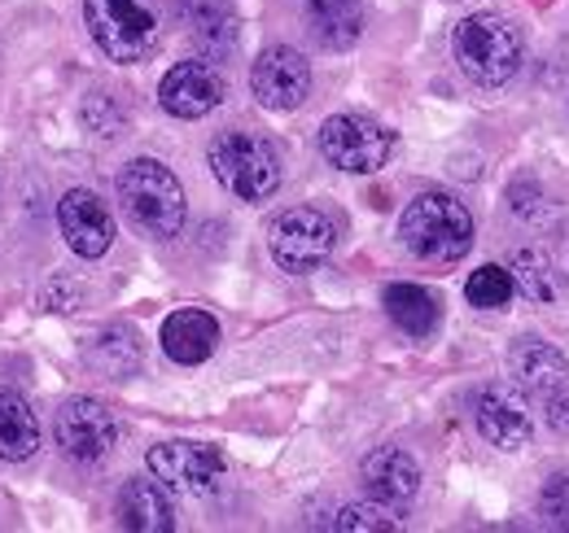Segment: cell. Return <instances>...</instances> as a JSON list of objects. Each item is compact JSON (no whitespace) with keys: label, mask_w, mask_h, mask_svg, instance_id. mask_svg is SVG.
<instances>
[{"label":"cell","mask_w":569,"mask_h":533,"mask_svg":"<svg viewBox=\"0 0 569 533\" xmlns=\"http://www.w3.org/2000/svg\"><path fill=\"white\" fill-rule=\"evenodd\" d=\"M399 241L421 263H460L473 250V214L451 193H421L399 219Z\"/></svg>","instance_id":"6da1fadb"},{"label":"cell","mask_w":569,"mask_h":533,"mask_svg":"<svg viewBox=\"0 0 569 533\" xmlns=\"http://www.w3.org/2000/svg\"><path fill=\"white\" fill-rule=\"evenodd\" d=\"M119 201L144 237L171 241L184 228V189L158 158H132L119 171Z\"/></svg>","instance_id":"7a4b0ae2"},{"label":"cell","mask_w":569,"mask_h":533,"mask_svg":"<svg viewBox=\"0 0 569 533\" xmlns=\"http://www.w3.org/2000/svg\"><path fill=\"white\" fill-rule=\"evenodd\" d=\"M214 180L241 201H268L281 189V158L254 132H219L211 140Z\"/></svg>","instance_id":"3957f363"},{"label":"cell","mask_w":569,"mask_h":533,"mask_svg":"<svg viewBox=\"0 0 569 533\" xmlns=\"http://www.w3.org/2000/svg\"><path fill=\"white\" fill-rule=\"evenodd\" d=\"M83 22L110 62H141L162 36L149 0H83Z\"/></svg>","instance_id":"277c9868"},{"label":"cell","mask_w":569,"mask_h":533,"mask_svg":"<svg viewBox=\"0 0 569 533\" xmlns=\"http://www.w3.org/2000/svg\"><path fill=\"white\" fill-rule=\"evenodd\" d=\"M456 62L460 70L482 83V88H499L508 83L517 67H521V40L508 27V18L499 13H473L456 27Z\"/></svg>","instance_id":"5b68a950"},{"label":"cell","mask_w":569,"mask_h":533,"mask_svg":"<svg viewBox=\"0 0 569 533\" xmlns=\"http://www.w3.org/2000/svg\"><path fill=\"white\" fill-rule=\"evenodd\" d=\"M338 245V228L325 210H311V205H293L277 214L272 232H268V250L281 271H293V275H307L325 263Z\"/></svg>","instance_id":"8992f818"},{"label":"cell","mask_w":569,"mask_h":533,"mask_svg":"<svg viewBox=\"0 0 569 533\" xmlns=\"http://www.w3.org/2000/svg\"><path fill=\"white\" fill-rule=\"evenodd\" d=\"M390 144H395L390 132L363 114H333L320 128V153L329 158V167L351 175H372L377 167H386Z\"/></svg>","instance_id":"52a82bcc"},{"label":"cell","mask_w":569,"mask_h":533,"mask_svg":"<svg viewBox=\"0 0 569 533\" xmlns=\"http://www.w3.org/2000/svg\"><path fill=\"white\" fill-rule=\"evenodd\" d=\"M53 433H58V446H62L71 460H79V464H97V460H106V455L114 451V442H119L114 411L97 399L62 402Z\"/></svg>","instance_id":"ba28073f"},{"label":"cell","mask_w":569,"mask_h":533,"mask_svg":"<svg viewBox=\"0 0 569 533\" xmlns=\"http://www.w3.org/2000/svg\"><path fill=\"white\" fill-rule=\"evenodd\" d=\"M144 464L176 494H211L223 476L219 451L202 446V442H158V446H149Z\"/></svg>","instance_id":"9c48e42d"},{"label":"cell","mask_w":569,"mask_h":533,"mask_svg":"<svg viewBox=\"0 0 569 533\" xmlns=\"http://www.w3.org/2000/svg\"><path fill=\"white\" fill-rule=\"evenodd\" d=\"M223 97H228V79L214 62H180L167 70L158 88V105L171 119H207L214 105H223Z\"/></svg>","instance_id":"30bf717a"},{"label":"cell","mask_w":569,"mask_h":533,"mask_svg":"<svg viewBox=\"0 0 569 533\" xmlns=\"http://www.w3.org/2000/svg\"><path fill=\"white\" fill-rule=\"evenodd\" d=\"M250 88H254L259 105H268V110H298L311 92V67L298 49L277 44V49L259 53V62L250 70Z\"/></svg>","instance_id":"8fae6325"},{"label":"cell","mask_w":569,"mask_h":533,"mask_svg":"<svg viewBox=\"0 0 569 533\" xmlns=\"http://www.w3.org/2000/svg\"><path fill=\"white\" fill-rule=\"evenodd\" d=\"M58 223H62V237L79 259H101L114 245V219H110L106 201L88 189H71L58 201Z\"/></svg>","instance_id":"7c38bea8"},{"label":"cell","mask_w":569,"mask_h":533,"mask_svg":"<svg viewBox=\"0 0 569 533\" xmlns=\"http://www.w3.org/2000/svg\"><path fill=\"white\" fill-rule=\"evenodd\" d=\"M363 485H368V494H372L377 503L403 507V503H412L417 490H421V467H417V460H412L408 451L381 446V451H372V455L363 460Z\"/></svg>","instance_id":"4fadbf2b"},{"label":"cell","mask_w":569,"mask_h":533,"mask_svg":"<svg viewBox=\"0 0 569 533\" xmlns=\"http://www.w3.org/2000/svg\"><path fill=\"white\" fill-rule=\"evenodd\" d=\"M176 18L207 58H223L237 49V13L228 0H176Z\"/></svg>","instance_id":"5bb4252c"},{"label":"cell","mask_w":569,"mask_h":533,"mask_svg":"<svg viewBox=\"0 0 569 533\" xmlns=\"http://www.w3.org/2000/svg\"><path fill=\"white\" fill-rule=\"evenodd\" d=\"M512 376H517V385L526 390V394H535V399H548V394H557V390H566V354L552 345V341H543V336H521L517 345H512Z\"/></svg>","instance_id":"9a60e30c"},{"label":"cell","mask_w":569,"mask_h":533,"mask_svg":"<svg viewBox=\"0 0 569 533\" xmlns=\"http://www.w3.org/2000/svg\"><path fill=\"white\" fill-rule=\"evenodd\" d=\"M119 525L137 533H167L176 530V512L167 499V485L158 476H137L119 494Z\"/></svg>","instance_id":"2e32d148"},{"label":"cell","mask_w":569,"mask_h":533,"mask_svg":"<svg viewBox=\"0 0 569 533\" xmlns=\"http://www.w3.org/2000/svg\"><path fill=\"white\" fill-rule=\"evenodd\" d=\"M302 22L320 49H351L363 31V4L359 0H298Z\"/></svg>","instance_id":"e0dca14e"},{"label":"cell","mask_w":569,"mask_h":533,"mask_svg":"<svg viewBox=\"0 0 569 533\" xmlns=\"http://www.w3.org/2000/svg\"><path fill=\"white\" fill-rule=\"evenodd\" d=\"M219 345V324H214L207 311H176L167 315L162 324V350L167 359L193 368V363H207Z\"/></svg>","instance_id":"ac0fdd59"},{"label":"cell","mask_w":569,"mask_h":533,"mask_svg":"<svg viewBox=\"0 0 569 533\" xmlns=\"http://www.w3.org/2000/svg\"><path fill=\"white\" fill-rule=\"evenodd\" d=\"M478 429L499 451H521V446H530V433H535L530 415L521 411V402L508 399L503 390H487L478 399Z\"/></svg>","instance_id":"d6986e66"},{"label":"cell","mask_w":569,"mask_h":533,"mask_svg":"<svg viewBox=\"0 0 569 533\" xmlns=\"http://www.w3.org/2000/svg\"><path fill=\"white\" fill-rule=\"evenodd\" d=\"M40 451V420L22 394L0 385V464H22Z\"/></svg>","instance_id":"ffe728a7"},{"label":"cell","mask_w":569,"mask_h":533,"mask_svg":"<svg viewBox=\"0 0 569 533\" xmlns=\"http://www.w3.org/2000/svg\"><path fill=\"white\" fill-rule=\"evenodd\" d=\"M386 315L408 336H429L438 329V298L421 284H390L386 289Z\"/></svg>","instance_id":"44dd1931"},{"label":"cell","mask_w":569,"mask_h":533,"mask_svg":"<svg viewBox=\"0 0 569 533\" xmlns=\"http://www.w3.org/2000/svg\"><path fill=\"white\" fill-rule=\"evenodd\" d=\"M512 284L530 298V302H552L557 298V275H552V259L543 250H521L512 259Z\"/></svg>","instance_id":"7402d4cb"},{"label":"cell","mask_w":569,"mask_h":533,"mask_svg":"<svg viewBox=\"0 0 569 533\" xmlns=\"http://www.w3.org/2000/svg\"><path fill=\"white\" fill-rule=\"evenodd\" d=\"M517 293V284H512V271H503V266H482V271H473L469 275V284H465V298L473 302V306H482V311H496V306H508V298Z\"/></svg>","instance_id":"603a6c76"},{"label":"cell","mask_w":569,"mask_h":533,"mask_svg":"<svg viewBox=\"0 0 569 533\" xmlns=\"http://www.w3.org/2000/svg\"><path fill=\"white\" fill-rule=\"evenodd\" d=\"M338 530H347V533H395L399 530V521H395L386 507H377V503H356V507H347V512L338 516Z\"/></svg>","instance_id":"cb8c5ba5"},{"label":"cell","mask_w":569,"mask_h":533,"mask_svg":"<svg viewBox=\"0 0 569 533\" xmlns=\"http://www.w3.org/2000/svg\"><path fill=\"white\" fill-rule=\"evenodd\" d=\"M539 512H543L552 525L569 530V476H552V481L539 490Z\"/></svg>","instance_id":"d4e9b609"},{"label":"cell","mask_w":569,"mask_h":533,"mask_svg":"<svg viewBox=\"0 0 569 533\" xmlns=\"http://www.w3.org/2000/svg\"><path fill=\"white\" fill-rule=\"evenodd\" d=\"M543 406H548V424H552V429H569V399H566V390L548 394V399H543Z\"/></svg>","instance_id":"484cf974"}]
</instances>
